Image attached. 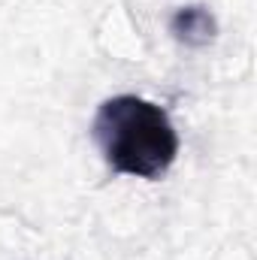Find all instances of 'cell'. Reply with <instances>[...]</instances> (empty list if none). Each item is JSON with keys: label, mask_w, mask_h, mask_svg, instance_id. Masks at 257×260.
Returning a JSON list of instances; mask_svg holds the SVG:
<instances>
[{"label": "cell", "mask_w": 257, "mask_h": 260, "mask_svg": "<svg viewBox=\"0 0 257 260\" xmlns=\"http://www.w3.org/2000/svg\"><path fill=\"white\" fill-rule=\"evenodd\" d=\"M91 130L103 160L121 176L160 179L179 157V133L170 115L136 94L103 100Z\"/></svg>", "instance_id": "6da1fadb"}, {"label": "cell", "mask_w": 257, "mask_h": 260, "mask_svg": "<svg viewBox=\"0 0 257 260\" xmlns=\"http://www.w3.org/2000/svg\"><path fill=\"white\" fill-rule=\"evenodd\" d=\"M215 30H218V24H215L212 12L203 9V6H182L170 18V34L179 43H185V46H206V43H212Z\"/></svg>", "instance_id": "7a4b0ae2"}]
</instances>
